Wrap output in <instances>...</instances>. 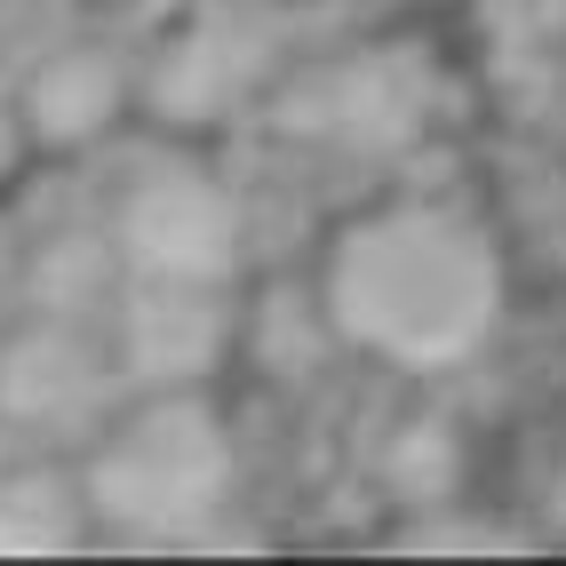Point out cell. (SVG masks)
Instances as JSON below:
<instances>
[{
	"label": "cell",
	"instance_id": "6da1fadb",
	"mask_svg": "<svg viewBox=\"0 0 566 566\" xmlns=\"http://www.w3.org/2000/svg\"><path fill=\"white\" fill-rule=\"evenodd\" d=\"M312 312L335 352L391 375H455L511 319V248L455 192H384L327 223Z\"/></svg>",
	"mask_w": 566,
	"mask_h": 566
},
{
	"label": "cell",
	"instance_id": "7a4b0ae2",
	"mask_svg": "<svg viewBox=\"0 0 566 566\" xmlns=\"http://www.w3.org/2000/svg\"><path fill=\"white\" fill-rule=\"evenodd\" d=\"M81 495L96 535L184 543L240 495V431L216 384L184 391H120L81 439Z\"/></svg>",
	"mask_w": 566,
	"mask_h": 566
},
{
	"label": "cell",
	"instance_id": "3957f363",
	"mask_svg": "<svg viewBox=\"0 0 566 566\" xmlns=\"http://www.w3.org/2000/svg\"><path fill=\"white\" fill-rule=\"evenodd\" d=\"M104 248L120 280H223L248 272V200L200 153L144 160L104 208Z\"/></svg>",
	"mask_w": 566,
	"mask_h": 566
},
{
	"label": "cell",
	"instance_id": "277c9868",
	"mask_svg": "<svg viewBox=\"0 0 566 566\" xmlns=\"http://www.w3.org/2000/svg\"><path fill=\"white\" fill-rule=\"evenodd\" d=\"M248 344L240 280H112L104 312V352L120 391H184V384H223Z\"/></svg>",
	"mask_w": 566,
	"mask_h": 566
},
{
	"label": "cell",
	"instance_id": "5b68a950",
	"mask_svg": "<svg viewBox=\"0 0 566 566\" xmlns=\"http://www.w3.org/2000/svg\"><path fill=\"white\" fill-rule=\"evenodd\" d=\"M120 399L104 327L88 335L81 319L41 312L0 344V423L9 431H88L96 415Z\"/></svg>",
	"mask_w": 566,
	"mask_h": 566
},
{
	"label": "cell",
	"instance_id": "8992f818",
	"mask_svg": "<svg viewBox=\"0 0 566 566\" xmlns=\"http://www.w3.org/2000/svg\"><path fill=\"white\" fill-rule=\"evenodd\" d=\"M9 104L24 120L32 160H81L136 120V64L104 41H64L24 72Z\"/></svg>",
	"mask_w": 566,
	"mask_h": 566
},
{
	"label": "cell",
	"instance_id": "52a82bcc",
	"mask_svg": "<svg viewBox=\"0 0 566 566\" xmlns=\"http://www.w3.org/2000/svg\"><path fill=\"white\" fill-rule=\"evenodd\" d=\"M431 104H439L431 49H415V41H367L344 64L319 72V120L312 128L375 153V144H407L415 128L431 120Z\"/></svg>",
	"mask_w": 566,
	"mask_h": 566
},
{
	"label": "cell",
	"instance_id": "ba28073f",
	"mask_svg": "<svg viewBox=\"0 0 566 566\" xmlns=\"http://www.w3.org/2000/svg\"><path fill=\"white\" fill-rule=\"evenodd\" d=\"M240 41H232V17H223V0L200 17H184L160 56L136 72V112H160V128H208L223 104L240 96Z\"/></svg>",
	"mask_w": 566,
	"mask_h": 566
},
{
	"label": "cell",
	"instance_id": "9c48e42d",
	"mask_svg": "<svg viewBox=\"0 0 566 566\" xmlns=\"http://www.w3.org/2000/svg\"><path fill=\"white\" fill-rule=\"evenodd\" d=\"M96 535L81 471L17 455L0 463V558H49V551H81Z\"/></svg>",
	"mask_w": 566,
	"mask_h": 566
},
{
	"label": "cell",
	"instance_id": "30bf717a",
	"mask_svg": "<svg viewBox=\"0 0 566 566\" xmlns=\"http://www.w3.org/2000/svg\"><path fill=\"white\" fill-rule=\"evenodd\" d=\"M384 471H391L407 511H431L447 495H463V439H455V423H447V415H407Z\"/></svg>",
	"mask_w": 566,
	"mask_h": 566
},
{
	"label": "cell",
	"instance_id": "8fae6325",
	"mask_svg": "<svg viewBox=\"0 0 566 566\" xmlns=\"http://www.w3.org/2000/svg\"><path fill=\"white\" fill-rule=\"evenodd\" d=\"M543 518L566 535V431H558V447L543 455Z\"/></svg>",
	"mask_w": 566,
	"mask_h": 566
},
{
	"label": "cell",
	"instance_id": "7c38bea8",
	"mask_svg": "<svg viewBox=\"0 0 566 566\" xmlns=\"http://www.w3.org/2000/svg\"><path fill=\"white\" fill-rule=\"evenodd\" d=\"M32 160V144H24V120H17V104H0V176H17Z\"/></svg>",
	"mask_w": 566,
	"mask_h": 566
},
{
	"label": "cell",
	"instance_id": "4fadbf2b",
	"mask_svg": "<svg viewBox=\"0 0 566 566\" xmlns=\"http://www.w3.org/2000/svg\"><path fill=\"white\" fill-rule=\"evenodd\" d=\"M223 9H272V0H223Z\"/></svg>",
	"mask_w": 566,
	"mask_h": 566
}]
</instances>
